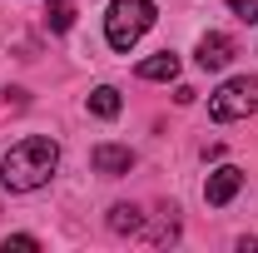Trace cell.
I'll return each mask as SVG.
<instances>
[{
  "instance_id": "obj_1",
  "label": "cell",
  "mask_w": 258,
  "mask_h": 253,
  "mask_svg": "<svg viewBox=\"0 0 258 253\" xmlns=\"http://www.w3.org/2000/svg\"><path fill=\"white\" fill-rule=\"evenodd\" d=\"M55 169H60V144L45 134H30V139L10 144V154L0 159V184L10 194H30L40 184H50Z\"/></svg>"
},
{
  "instance_id": "obj_4",
  "label": "cell",
  "mask_w": 258,
  "mask_h": 253,
  "mask_svg": "<svg viewBox=\"0 0 258 253\" xmlns=\"http://www.w3.org/2000/svg\"><path fill=\"white\" fill-rule=\"evenodd\" d=\"M90 164H95V174H104V179H119V174L134 169V149L129 144H95L90 149Z\"/></svg>"
},
{
  "instance_id": "obj_12",
  "label": "cell",
  "mask_w": 258,
  "mask_h": 253,
  "mask_svg": "<svg viewBox=\"0 0 258 253\" xmlns=\"http://www.w3.org/2000/svg\"><path fill=\"white\" fill-rule=\"evenodd\" d=\"M238 20H258V0H228Z\"/></svg>"
},
{
  "instance_id": "obj_9",
  "label": "cell",
  "mask_w": 258,
  "mask_h": 253,
  "mask_svg": "<svg viewBox=\"0 0 258 253\" xmlns=\"http://www.w3.org/2000/svg\"><path fill=\"white\" fill-rule=\"evenodd\" d=\"M75 15H80V10H75V0H50V5H45V25H50L55 35L70 30V25H75Z\"/></svg>"
},
{
  "instance_id": "obj_11",
  "label": "cell",
  "mask_w": 258,
  "mask_h": 253,
  "mask_svg": "<svg viewBox=\"0 0 258 253\" xmlns=\"http://www.w3.org/2000/svg\"><path fill=\"white\" fill-rule=\"evenodd\" d=\"M0 248H5V253H10V248H15V253H35V248H40V238H30V233H10Z\"/></svg>"
},
{
  "instance_id": "obj_5",
  "label": "cell",
  "mask_w": 258,
  "mask_h": 253,
  "mask_svg": "<svg viewBox=\"0 0 258 253\" xmlns=\"http://www.w3.org/2000/svg\"><path fill=\"white\" fill-rule=\"evenodd\" d=\"M238 189H243V169H233V164H219V169L204 179V199H209L214 209H224Z\"/></svg>"
},
{
  "instance_id": "obj_2",
  "label": "cell",
  "mask_w": 258,
  "mask_h": 253,
  "mask_svg": "<svg viewBox=\"0 0 258 253\" xmlns=\"http://www.w3.org/2000/svg\"><path fill=\"white\" fill-rule=\"evenodd\" d=\"M154 5L149 0H109V10H104V40L114 45V50H134L144 30L154 25Z\"/></svg>"
},
{
  "instance_id": "obj_7",
  "label": "cell",
  "mask_w": 258,
  "mask_h": 253,
  "mask_svg": "<svg viewBox=\"0 0 258 253\" xmlns=\"http://www.w3.org/2000/svg\"><path fill=\"white\" fill-rule=\"evenodd\" d=\"M134 75H139V80H174V75H179V55H174V50H159V55L139 60Z\"/></svg>"
},
{
  "instance_id": "obj_6",
  "label": "cell",
  "mask_w": 258,
  "mask_h": 253,
  "mask_svg": "<svg viewBox=\"0 0 258 253\" xmlns=\"http://www.w3.org/2000/svg\"><path fill=\"white\" fill-rule=\"evenodd\" d=\"M194 60H199V70H224V65L233 60V40H228V35H219V30H214V35H204Z\"/></svg>"
},
{
  "instance_id": "obj_8",
  "label": "cell",
  "mask_w": 258,
  "mask_h": 253,
  "mask_svg": "<svg viewBox=\"0 0 258 253\" xmlns=\"http://www.w3.org/2000/svg\"><path fill=\"white\" fill-rule=\"evenodd\" d=\"M139 228H144V214H139L134 204H114V209H109V233L124 238V233H139Z\"/></svg>"
},
{
  "instance_id": "obj_10",
  "label": "cell",
  "mask_w": 258,
  "mask_h": 253,
  "mask_svg": "<svg viewBox=\"0 0 258 253\" xmlns=\"http://www.w3.org/2000/svg\"><path fill=\"white\" fill-rule=\"evenodd\" d=\"M124 104H119V90H109V85H99V90H90V114H99V119H114Z\"/></svg>"
},
{
  "instance_id": "obj_3",
  "label": "cell",
  "mask_w": 258,
  "mask_h": 253,
  "mask_svg": "<svg viewBox=\"0 0 258 253\" xmlns=\"http://www.w3.org/2000/svg\"><path fill=\"white\" fill-rule=\"evenodd\" d=\"M258 109V80H248V75H238V80H228L224 90H214L209 95V114L214 119H248Z\"/></svg>"
}]
</instances>
